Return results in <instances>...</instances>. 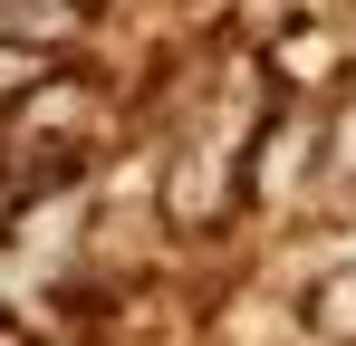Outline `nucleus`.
Instances as JSON below:
<instances>
[{
	"label": "nucleus",
	"instance_id": "obj_1",
	"mask_svg": "<svg viewBox=\"0 0 356 346\" xmlns=\"http://www.w3.org/2000/svg\"><path fill=\"white\" fill-rule=\"evenodd\" d=\"M232 173H241V164L222 154V145H183L174 173H164V222H174V231H222L232 202H241Z\"/></svg>",
	"mask_w": 356,
	"mask_h": 346
},
{
	"label": "nucleus",
	"instance_id": "obj_2",
	"mask_svg": "<svg viewBox=\"0 0 356 346\" xmlns=\"http://www.w3.org/2000/svg\"><path fill=\"white\" fill-rule=\"evenodd\" d=\"M308 164H318V106L298 97L289 125H270V135L241 154V173H250V192H260V202H289L298 183H308Z\"/></svg>",
	"mask_w": 356,
	"mask_h": 346
},
{
	"label": "nucleus",
	"instance_id": "obj_3",
	"mask_svg": "<svg viewBox=\"0 0 356 346\" xmlns=\"http://www.w3.org/2000/svg\"><path fill=\"white\" fill-rule=\"evenodd\" d=\"M87 19H97V0H0V49L67 58L77 39H87Z\"/></svg>",
	"mask_w": 356,
	"mask_h": 346
},
{
	"label": "nucleus",
	"instance_id": "obj_4",
	"mask_svg": "<svg viewBox=\"0 0 356 346\" xmlns=\"http://www.w3.org/2000/svg\"><path fill=\"white\" fill-rule=\"evenodd\" d=\"M270 67H280V97H308V87H327V67H337V29L318 19V29H280L270 39Z\"/></svg>",
	"mask_w": 356,
	"mask_h": 346
},
{
	"label": "nucleus",
	"instance_id": "obj_5",
	"mask_svg": "<svg viewBox=\"0 0 356 346\" xmlns=\"http://www.w3.org/2000/svg\"><path fill=\"white\" fill-rule=\"evenodd\" d=\"M298 318H308L327 346H356V270H327V279L308 288V308H298Z\"/></svg>",
	"mask_w": 356,
	"mask_h": 346
},
{
	"label": "nucleus",
	"instance_id": "obj_6",
	"mask_svg": "<svg viewBox=\"0 0 356 346\" xmlns=\"http://www.w3.org/2000/svg\"><path fill=\"white\" fill-rule=\"evenodd\" d=\"M318 173L356 183V97H347L337 115H318Z\"/></svg>",
	"mask_w": 356,
	"mask_h": 346
}]
</instances>
